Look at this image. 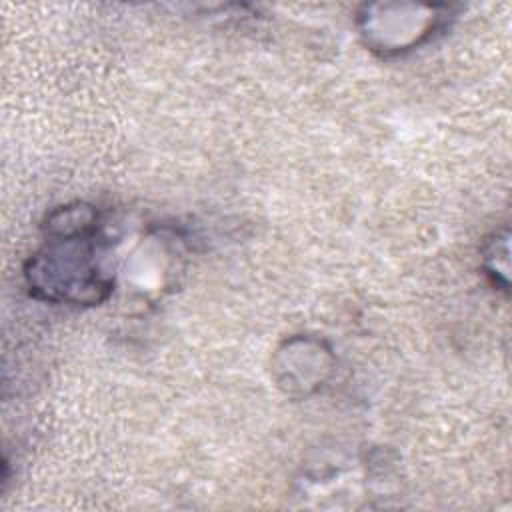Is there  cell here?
I'll list each match as a JSON object with an SVG mask.
<instances>
[{
  "label": "cell",
  "mask_w": 512,
  "mask_h": 512,
  "mask_svg": "<svg viewBox=\"0 0 512 512\" xmlns=\"http://www.w3.org/2000/svg\"><path fill=\"white\" fill-rule=\"evenodd\" d=\"M44 244L28 258L24 278L32 296L70 306H96L114 290L102 266L100 212L84 202L54 208L44 220Z\"/></svg>",
  "instance_id": "cell-1"
},
{
  "label": "cell",
  "mask_w": 512,
  "mask_h": 512,
  "mask_svg": "<svg viewBox=\"0 0 512 512\" xmlns=\"http://www.w3.org/2000/svg\"><path fill=\"white\" fill-rule=\"evenodd\" d=\"M438 6L414 4H372L358 16L364 44L382 54L394 56L420 46L444 24Z\"/></svg>",
  "instance_id": "cell-2"
}]
</instances>
